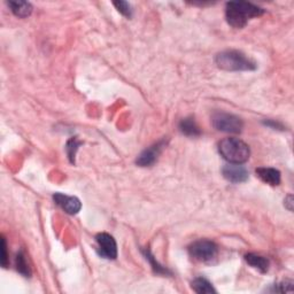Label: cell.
I'll list each match as a JSON object with an SVG mask.
<instances>
[{"instance_id": "obj_1", "label": "cell", "mask_w": 294, "mask_h": 294, "mask_svg": "<svg viewBox=\"0 0 294 294\" xmlns=\"http://www.w3.org/2000/svg\"><path fill=\"white\" fill-rule=\"evenodd\" d=\"M263 13V9L248 2H230L225 9L226 21L236 29H241L247 25L249 19L260 17Z\"/></svg>"}, {"instance_id": "obj_2", "label": "cell", "mask_w": 294, "mask_h": 294, "mask_svg": "<svg viewBox=\"0 0 294 294\" xmlns=\"http://www.w3.org/2000/svg\"><path fill=\"white\" fill-rule=\"evenodd\" d=\"M220 154L230 164L241 165L251 156L248 145L238 138H225L218 144Z\"/></svg>"}, {"instance_id": "obj_3", "label": "cell", "mask_w": 294, "mask_h": 294, "mask_svg": "<svg viewBox=\"0 0 294 294\" xmlns=\"http://www.w3.org/2000/svg\"><path fill=\"white\" fill-rule=\"evenodd\" d=\"M215 62L218 68L228 71L255 70L256 63L238 51H224L216 55Z\"/></svg>"}, {"instance_id": "obj_4", "label": "cell", "mask_w": 294, "mask_h": 294, "mask_svg": "<svg viewBox=\"0 0 294 294\" xmlns=\"http://www.w3.org/2000/svg\"><path fill=\"white\" fill-rule=\"evenodd\" d=\"M212 122L214 128L218 131L229 133H239L244 128V122L233 114L218 112L213 115Z\"/></svg>"}, {"instance_id": "obj_5", "label": "cell", "mask_w": 294, "mask_h": 294, "mask_svg": "<svg viewBox=\"0 0 294 294\" xmlns=\"http://www.w3.org/2000/svg\"><path fill=\"white\" fill-rule=\"evenodd\" d=\"M190 255L199 262H209L217 255L218 248L214 241L201 239L193 242L189 248Z\"/></svg>"}, {"instance_id": "obj_6", "label": "cell", "mask_w": 294, "mask_h": 294, "mask_svg": "<svg viewBox=\"0 0 294 294\" xmlns=\"http://www.w3.org/2000/svg\"><path fill=\"white\" fill-rule=\"evenodd\" d=\"M98 244V254L105 259L114 260L117 257V245L114 238L108 233H99L95 237Z\"/></svg>"}, {"instance_id": "obj_7", "label": "cell", "mask_w": 294, "mask_h": 294, "mask_svg": "<svg viewBox=\"0 0 294 294\" xmlns=\"http://www.w3.org/2000/svg\"><path fill=\"white\" fill-rule=\"evenodd\" d=\"M165 146H166L165 139H162V140L157 142V144L150 146L149 149L142 151V152L139 154V157L136 160V164L140 167L152 166L154 162L158 160V158L161 154L162 150L165 149Z\"/></svg>"}, {"instance_id": "obj_8", "label": "cell", "mask_w": 294, "mask_h": 294, "mask_svg": "<svg viewBox=\"0 0 294 294\" xmlns=\"http://www.w3.org/2000/svg\"><path fill=\"white\" fill-rule=\"evenodd\" d=\"M222 174H223L225 180L234 183V184H239V183H244L248 180V172L241 165H226L222 169Z\"/></svg>"}, {"instance_id": "obj_9", "label": "cell", "mask_w": 294, "mask_h": 294, "mask_svg": "<svg viewBox=\"0 0 294 294\" xmlns=\"http://www.w3.org/2000/svg\"><path fill=\"white\" fill-rule=\"evenodd\" d=\"M53 200L59 207H61L67 214L75 215L82 208V204L76 197H70L63 193H55L53 196Z\"/></svg>"}, {"instance_id": "obj_10", "label": "cell", "mask_w": 294, "mask_h": 294, "mask_svg": "<svg viewBox=\"0 0 294 294\" xmlns=\"http://www.w3.org/2000/svg\"><path fill=\"white\" fill-rule=\"evenodd\" d=\"M256 176L265 184L271 186L279 185L280 183V172L275 168H257Z\"/></svg>"}, {"instance_id": "obj_11", "label": "cell", "mask_w": 294, "mask_h": 294, "mask_svg": "<svg viewBox=\"0 0 294 294\" xmlns=\"http://www.w3.org/2000/svg\"><path fill=\"white\" fill-rule=\"evenodd\" d=\"M180 130L182 133H184L185 136L189 137H197L200 136L201 133L199 126H198L193 117L183 118L180 123Z\"/></svg>"}, {"instance_id": "obj_12", "label": "cell", "mask_w": 294, "mask_h": 294, "mask_svg": "<svg viewBox=\"0 0 294 294\" xmlns=\"http://www.w3.org/2000/svg\"><path fill=\"white\" fill-rule=\"evenodd\" d=\"M7 4H9L11 11L18 18H28L31 14V12H33V6L28 2H9Z\"/></svg>"}, {"instance_id": "obj_13", "label": "cell", "mask_w": 294, "mask_h": 294, "mask_svg": "<svg viewBox=\"0 0 294 294\" xmlns=\"http://www.w3.org/2000/svg\"><path fill=\"white\" fill-rule=\"evenodd\" d=\"M245 260L251 267L260 270L261 272H267L269 269V261L264 256L256 255V254H247Z\"/></svg>"}, {"instance_id": "obj_14", "label": "cell", "mask_w": 294, "mask_h": 294, "mask_svg": "<svg viewBox=\"0 0 294 294\" xmlns=\"http://www.w3.org/2000/svg\"><path fill=\"white\" fill-rule=\"evenodd\" d=\"M192 289L194 292L200 293V294H209V293H216V289L213 287V285L210 281H208L206 278L198 277L192 281Z\"/></svg>"}, {"instance_id": "obj_15", "label": "cell", "mask_w": 294, "mask_h": 294, "mask_svg": "<svg viewBox=\"0 0 294 294\" xmlns=\"http://www.w3.org/2000/svg\"><path fill=\"white\" fill-rule=\"evenodd\" d=\"M17 269L20 273H22L25 277H30L31 271L29 268V264H28L26 255L23 252H20L17 256Z\"/></svg>"}, {"instance_id": "obj_16", "label": "cell", "mask_w": 294, "mask_h": 294, "mask_svg": "<svg viewBox=\"0 0 294 294\" xmlns=\"http://www.w3.org/2000/svg\"><path fill=\"white\" fill-rule=\"evenodd\" d=\"M79 145H81V142H79L76 138H71L70 140L67 142L66 149H67V153H68V157L70 159L71 164H74L75 162V156H76V152Z\"/></svg>"}, {"instance_id": "obj_17", "label": "cell", "mask_w": 294, "mask_h": 294, "mask_svg": "<svg viewBox=\"0 0 294 294\" xmlns=\"http://www.w3.org/2000/svg\"><path fill=\"white\" fill-rule=\"evenodd\" d=\"M144 254L146 256V260H149L151 262V264H152L154 271H156L157 273H164V275L166 273V275H167V273L169 272L166 268H164L162 265H160L158 263V261H156V259H154V256L152 255V254H151V252L149 251V249H145Z\"/></svg>"}, {"instance_id": "obj_18", "label": "cell", "mask_w": 294, "mask_h": 294, "mask_svg": "<svg viewBox=\"0 0 294 294\" xmlns=\"http://www.w3.org/2000/svg\"><path fill=\"white\" fill-rule=\"evenodd\" d=\"M114 6L116 7L117 11L120 12L121 14H123L126 18H131V15H132V10H131V6H130L129 3H126V2H115Z\"/></svg>"}, {"instance_id": "obj_19", "label": "cell", "mask_w": 294, "mask_h": 294, "mask_svg": "<svg viewBox=\"0 0 294 294\" xmlns=\"http://www.w3.org/2000/svg\"><path fill=\"white\" fill-rule=\"evenodd\" d=\"M0 252H2V255H0V261H2V265L4 268H7V264H9V255H7V244L6 239L2 237V246H0Z\"/></svg>"}, {"instance_id": "obj_20", "label": "cell", "mask_w": 294, "mask_h": 294, "mask_svg": "<svg viewBox=\"0 0 294 294\" xmlns=\"http://www.w3.org/2000/svg\"><path fill=\"white\" fill-rule=\"evenodd\" d=\"M277 292H281V293H286V292H292L293 291V281L292 280H285L283 283L278 284Z\"/></svg>"}, {"instance_id": "obj_21", "label": "cell", "mask_w": 294, "mask_h": 294, "mask_svg": "<svg viewBox=\"0 0 294 294\" xmlns=\"http://www.w3.org/2000/svg\"><path fill=\"white\" fill-rule=\"evenodd\" d=\"M265 125H269V126H272V128H279V129H283V126H281V124H279V123H275L273 121H267L264 122Z\"/></svg>"}]
</instances>
